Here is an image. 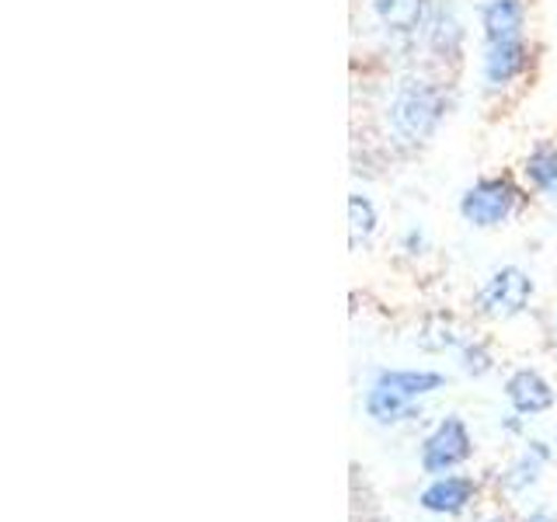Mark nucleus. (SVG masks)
<instances>
[{
	"mask_svg": "<svg viewBox=\"0 0 557 522\" xmlns=\"http://www.w3.org/2000/svg\"><path fill=\"white\" fill-rule=\"evenodd\" d=\"M387 115H391V126L400 139H408V144H425L446 119V95L440 91V84H432L425 77H411L397 87Z\"/></svg>",
	"mask_w": 557,
	"mask_h": 522,
	"instance_id": "nucleus-1",
	"label": "nucleus"
},
{
	"mask_svg": "<svg viewBox=\"0 0 557 522\" xmlns=\"http://www.w3.org/2000/svg\"><path fill=\"white\" fill-rule=\"evenodd\" d=\"M536 286L527 269L502 265L484 278L474 293V313L484 321H516L530 310Z\"/></svg>",
	"mask_w": 557,
	"mask_h": 522,
	"instance_id": "nucleus-2",
	"label": "nucleus"
},
{
	"mask_svg": "<svg viewBox=\"0 0 557 522\" xmlns=\"http://www.w3.org/2000/svg\"><path fill=\"white\" fill-rule=\"evenodd\" d=\"M522 202L519 185L509 174H495V178H478L460 196V216L474 231H495V226L509 223Z\"/></svg>",
	"mask_w": 557,
	"mask_h": 522,
	"instance_id": "nucleus-3",
	"label": "nucleus"
},
{
	"mask_svg": "<svg viewBox=\"0 0 557 522\" xmlns=\"http://www.w3.org/2000/svg\"><path fill=\"white\" fill-rule=\"evenodd\" d=\"M470 457H474V435H470V428L460 414H446L422 439V449H418V467H422L429 477H440V474L460 470Z\"/></svg>",
	"mask_w": 557,
	"mask_h": 522,
	"instance_id": "nucleus-4",
	"label": "nucleus"
},
{
	"mask_svg": "<svg viewBox=\"0 0 557 522\" xmlns=\"http://www.w3.org/2000/svg\"><path fill=\"white\" fill-rule=\"evenodd\" d=\"M481 495V484L467 474H440L432 477L422 492H418V509H425L429 515H443V519H453V515H463L470 505L478 501Z\"/></svg>",
	"mask_w": 557,
	"mask_h": 522,
	"instance_id": "nucleus-5",
	"label": "nucleus"
},
{
	"mask_svg": "<svg viewBox=\"0 0 557 522\" xmlns=\"http://www.w3.org/2000/svg\"><path fill=\"white\" fill-rule=\"evenodd\" d=\"M505 400H509V408L516 414L536 418V414H547L557 405V390L540 370L522 365V370H512L509 380H505Z\"/></svg>",
	"mask_w": 557,
	"mask_h": 522,
	"instance_id": "nucleus-6",
	"label": "nucleus"
},
{
	"mask_svg": "<svg viewBox=\"0 0 557 522\" xmlns=\"http://www.w3.org/2000/svg\"><path fill=\"white\" fill-rule=\"evenodd\" d=\"M530 66V46L522 39H502V42H484V57H481V74L484 84L492 91H502L512 80H519Z\"/></svg>",
	"mask_w": 557,
	"mask_h": 522,
	"instance_id": "nucleus-7",
	"label": "nucleus"
},
{
	"mask_svg": "<svg viewBox=\"0 0 557 522\" xmlns=\"http://www.w3.org/2000/svg\"><path fill=\"white\" fill-rule=\"evenodd\" d=\"M550 457H554V449L544 439H530L527 446H522L519 457H512L509 467H505L502 474H498V492L512 495V498L527 495L530 487H536L540 477H544Z\"/></svg>",
	"mask_w": 557,
	"mask_h": 522,
	"instance_id": "nucleus-8",
	"label": "nucleus"
},
{
	"mask_svg": "<svg viewBox=\"0 0 557 522\" xmlns=\"http://www.w3.org/2000/svg\"><path fill=\"white\" fill-rule=\"evenodd\" d=\"M376 22L394 35H418L429 28V0H370Z\"/></svg>",
	"mask_w": 557,
	"mask_h": 522,
	"instance_id": "nucleus-9",
	"label": "nucleus"
},
{
	"mask_svg": "<svg viewBox=\"0 0 557 522\" xmlns=\"http://www.w3.org/2000/svg\"><path fill=\"white\" fill-rule=\"evenodd\" d=\"M373 383H380V387L400 394L405 400H414V405H422L425 397H432L435 390L446 387V376L435 373V370H376Z\"/></svg>",
	"mask_w": 557,
	"mask_h": 522,
	"instance_id": "nucleus-10",
	"label": "nucleus"
},
{
	"mask_svg": "<svg viewBox=\"0 0 557 522\" xmlns=\"http://www.w3.org/2000/svg\"><path fill=\"white\" fill-rule=\"evenodd\" d=\"M481 28H484V42L522 39L527 8H522V0H487L481 8Z\"/></svg>",
	"mask_w": 557,
	"mask_h": 522,
	"instance_id": "nucleus-11",
	"label": "nucleus"
},
{
	"mask_svg": "<svg viewBox=\"0 0 557 522\" xmlns=\"http://www.w3.org/2000/svg\"><path fill=\"white\" fill-rule=\"evenodd\" d=\"M362 408H366V418L376 425H400V422H411V418L422 414V405L405 400L400 394L380 387V383H370V390L362 397Z\"/></svg>",
	"mask_w": 557,
	"mask_h": 522,
	"instance_id": "nucleus-12",
	"label": "nucleus"
},
{
	"mask_svg": "<svg viewBox=\"0 0 557 522\" xmlns=\"http://www.w3.org/2000/svg\"><path fill=\"white\" fill-rule=\"evenodd\" d=\"M463 42V22L453 4L435 8L429 17V46L440 52V57H457Z\"/></svg>",
	"mask_w": 557,
	"mask_h": 522,
	"instance_id": "nucleus-13",
	"label": "nucleus"
},
{
	"mask_svg": "<svg viewBox=\"0 0 557 522\" xmlns=\"http://www.w3.org/2000/svg\"><path fill=\"white\" fill-rule=\"evenodd\" d=\"M414 341L422 352H460V345L467 338L460 335V327L449 313H432V318H425V324L418 327Z\"/></svg>",
	"mask_w": 557,
	"mask_h": 522,
	"instance_id": "nucleus-14",
	"label": "nucleus"
},
{
	"mask_svg": "<svg viewBox=\"0 0 557 522\" xmlns=\"http://www.w3.org/2000/svg\"><path fill=\"white\" fill-rule=\"evenodd\" d=\"M522 174L540 196H557V144H536L522 161Z\"/></svg>",
	"mask_w": 557,
	"mask_h": 522,
	"instance_id": "nucleus-15",
	"label": "nucleus"
},
{
	"mask_svg": "<svg viewBox=\"0 0 557 522\" xmlns=\"http://www.w3.org/2000/svg\"><path fill=\"white\" fill-rule=\"evenodd\" d=\"M380 226V213L370 196H362V191H352L348 196V237H352V248H359L362 240H370Z\"/></svg>",
	"mask_w": 557,
	"mask_h": 522,
	"instance_id": "nucleus-16",
	"label": "nucleus"
},
{
	"mask_svg": "<svg viewBox=\"0 0 557 522\" xmlns=\"http://www.w3.org/2000/svg\"><path fill=\"white\" fill-rule=\"evenodd\" d=\"M460 370L467 376H487L495 370V352L484 338H467L460 345Z\"/></svg>",
	"mask_w": 557,
	"mask_h": 522,
	"instance_id": "nucleus-17",
	"label": "nucleus"
},
{
	"mask_svg": "<svg viewBox=\"0 0 557 522\" xmlns=\"http://www.w3.org/2000/svg\"><path fill=\"white\" fill-rule=\"evenodd\" d=\"M400 248H405L408 254H422L425 251V231H422V226H411V231L405 234V240H400Z\"/></svg>",
	"mask_w": 557,
	"mask_h": 522,
	"instance_id": "nucleus-18",
	"label": "nucleus"
},
{
	"mask_svg": "<svg viewBox=\"0 0 557 522\" xmlns=\"http://www.w3.org/2000/svg\"><path fill=\"white\" fill-rule=\"evenodd\" d=\"M519 522H557V515L554 512H547V509H533V512H527Z\"/></svg>",
	"mask_w": 557,
	"mask_h": 522,
	"instance_id": "nucleus-19",
	"label": "nucleus"
},
{
	"mask_svg": "<svg viewBox=\"0 0 557 522\" xmlns=\"http://www.w3.org/2000/svg\"><path fill=\"white\" fill-rule=\"evenodd\" d=\"M474 522H509V519H505V515H498V512H492V515H478Z\"/></svg>",
	"mask_w": 557,
	"mask_h": 522,
	"instance_id": "nucleus-20",
	"label": "nucleus"
},
{
	"mask_svg": "<svg viewBox=\"0 0 557 522\" xmlns=\"http://www.w3.org/2000/svg\"><path fill=\"white\" fill-rule=\"evenodd\" d=\"M550 338H554V345H557V310H554V321H550Z\"/></svg>",
	"mask_w": 557,
	"mask_h": 522,
	"instance_id": "nucleus-21",
	"label": "nucleus"
},
{
	"mask_svg": "<svg viewBox=\"0 0 557 522\" xmlns=\"http://www.w3.org/2000/svg\"><path fill=\"white\" fill-rule=\"evenodd\" d=\"M554 446H557V443H554Z\"/></svg>",
	"mask_w": 557,
	"mask_h": 522,
	"instance_id": "nucleus-22",
	"label": "nucleus"
}]
</instances>
